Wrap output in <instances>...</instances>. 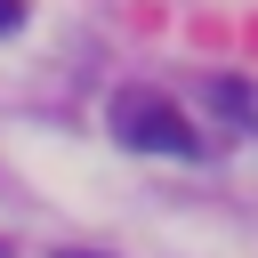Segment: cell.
Wrapping results in <instances>:
<instances>
[{
  "label": "cell",
  "mask_w": 258,
  "mask_h": 258,
  "mask_svg": "<svg viewBox=\"0 0 258 258\" xmlns=\"http://www.w3.org/2000/svg\"><path fill=\"white\" fill-rule=\"evenodd\" d=\"M113 137H121L129 153H194V145H202L161 89H121V97H113Z\"/></svg>",
  "instance_id": "1"
},
{
  "label": "cell",
  "mask_w": 258,
  "mask_h": 258,
  "mask_svg": "<svg viewBox=\"0 0 258 258\" xmlns=\"http://www.w3.org/2000/svg\"><path fill=\"white\" fill-rule=\"evenodd\" d=\"M210 105H218V113H242V121H258V89H250V81H210Z\"/></svg>",
  "instance_id": "2"
},
{
  "label": "cell",
  "mask_w": 258,
  "mask_h": 258,
  "mask_svg": "<svg viewBox=\"0 0 258 258\" xmlns=\"http://www.w3.org/2000/svg\"><path fill=\"white\" fill-rule=\"evenodd\" d=\"M24 24V0H0V32H16Z\"/></svg>",
  "instance_id": "3"
},
{
  "label": "cell",
  "mask_w": 258,
  "mask_h": 258,
  "mask_svg": "<svg viewBox=\"0 0 258 258\" xmlns=\"http://www.w3.org/2000/svg\"><path fill=\"white\" fill-rule=\"evenodd\" d=\"M56 258H97V250H56Z\"/></svg>",
  "instance_id": "4"
}]
</instances>
